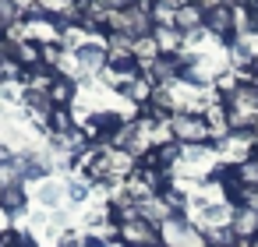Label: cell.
I'll return each instance as SVG.
<instances>
[{
	"label": "cell",
	"instance_id": "6",
	"mask_svg": "<svg viewBox=\"0 0 258 247\" xmlns=\"http://www.w3.org/2000/svg\"><path fill=\"white\" fill-rule=\"evenodd\" d=\"M71 57L82 67V74H103L106 71V43H82L78 50H71Z\"/></svg>",
	"mask_w": 258,
	"mask_h": 247
},
{
	"label": "cell",
	"instance_id": "9",
	"mask_svg": "<svg viewBox=\"0 0 258 247\" xmlns=\"http://www.w3.org/2000/svg\"><path fill=\"white\" fill-rule=\"evenodd\" d=\"M152 92H156V85H152V78H149V74H138L135 81H127V85L120 89V96H124L127 103H135V106H149Z\"/></svg>",
	"mask_w": 258,
	"mask_h": 247
},
{
	"label": "cell",
	"instance_id": "7",
	"mask_svg": "<svg viewBox=\"0 0 258 247\" xmlns=\"http://www.w3.org/2000/svg\"><path fill=\"white\" fill-rule=\"evenodd\" d=\"M25 205H29V194H25L22 180L0 184V208H4L8 215H25Z\"/></svg>",
	"mask_w": 258,
	"mask_h": 247
},
{
	"label": "cell",
	"instance_id": "11",
	"mask_svg": "<svg viewBox=\"0 0 258 247\" xmlns=\"http://www.w3.org/2000/svg\"><path fill=\"white\" fill-rule=\"evenodd\" d=\"M233 208L258 212V187H240V191H237V198H233Z\"/></svg>",
	"mask_w": 258,
	"mask_h": 247
},
{
	"label": "cell",
	"instance_id": "10",
	"mask_svg": "<svg viewBox=\"0 0 258 247\" xmlns=\"http://www.w3.org/2000/svg\"><path fill=\"white\" fill-rule=\"evenodd\" d=\"M36 198H39V205H43L46 212H53V208H57L64 198H68V187H64V184H57V180H43Z\"/></svg>",
	"mask_w": 258,
	"mask_h": 247
},
{
	"label": "cell",
	"instance_id": "5",
	"mask_svg": "<svg viewBox=\"0 0 258 247\" xmlns=\"http://www.w3.org/2000/svg\"><path fill=\"white\" fill-rule=\"evenodd\" d=\"M173 29L180 36H195L205 29V8H202V0H187V4H180L173 11Z\"/></svg>",
	"mask_w": 258,
	"mask_h": 247
},
{
	"label": "cell",
	"instance_id": "14",
	"mask_svg": "<svg viewBox=\"0 0 258 247\" xmlns=\"http://www.w3.org/2000/svg\"><path fill=\"white\" fill-rule=\"evenodd\" d=\"M15 159H18L15 148H11L8 141H0V166H15Z\"/></svg>",
	"mask_w": 258,
	"mask_h": 247
},
{
	"label": "cell",
	"instance_id": "13",
	"mask_svg": "<svg viewBox=\"0 0 258 247\" xmlns=\"http://www.w3.org/2000/svg\"><path fill=\"white\" fill-rule=\"evenodd\" d=\"M0 247H22V229H4V233H0Z\"/></svg>",
	"mask_w": 258,
	"mask_h": 247
},
{
	"label": "cell",
	"instance_id": "2",
	"mask_svg": "<svg viewBox=\"0 0 258 247\" xmlns=\"http://www.w3.org/2000/svg\"><path fill=\"white\" fill-rule=\"evenodd\" d=\"M202 8H205V32L230 46L237 39V8L233 4H216V0H202Z\"/></svg>",
	"mask_w": 258,
	"mask_h": 247
},
{
	"label": "cell",
	"instance_id": "3",
	"mask_svg": "<svg viewBox=\"0 0 258 247\" xmlns=\"http://www.w3.org/2000/svg\"><path fill=\"white\" fill-rule=\"evenodd\" d=\"M159 243L163 247H205V233L187 219H166L159 226Z\"/></svg>",
	"mask_w": 258,
	"mask_h": 247
},
{
	"label": "cell",
	"instance_id": "1",
	"mask_svg": "<svg viewBox=\"0 0 258 247\" xmlns=\"http://www.w3.org/2000/svg\"><path fill=\"white\" fill-rule=\"evenodd\" d=\"M170 138L177 145H209L212 127L202 113H173L170 117Z\"/></svg>",
	"mask_w": 258,
	"mask_h": 247
},
{
	"label": "cell",
	"instance_id": "8",
	"mask_svg": "<svg viewBox=\"0 0 258 247\" xmlns=\"http://www.w3.org/2000/svg\"><path fill=\"white\" fill-rule=\"evenodd\" d=\"M230 229H233L237 243H247V240H254V236H258V212H247V208H233Z\"/></svg>",
	"mask_w": 258,
	"mask_h": 247
},
{
	"label": "cell",
	"instance_id": "4",
	"mask_svg": "<svg viewBox=\"0 0 258 247\" xmlns=\"http://www.w3.org/2000/svg\"><path fill=\"white\" fill-rule=\"evenodd\" d=\"M117 236H120V247H163L159 243V226L145 222L142 215L120 222L117 226Z\"/></svg>",
	"mask_w": 258,
	"mask_h": 247
},
{
	"label": "cell",
	"instance_id": "15",
	"mask_svg": "<svg viewBox=\"0 0 258 247\" xmlns=\"http://www.w3.org/2000/svg\"><path fill=\"white\" fill-rule=\"evenodd\" d=\"M247 247H258V236H254V240H247Z\"/></svg>",
	"mask_w": 258,
	"mask_h": 247
},
{
	"label": "cell",
	"instance_id": "12",
	"mask_svg": "<svg viewBox=\"0 0 258 247\" xmlns=\"http://www.w3.org/2000/svg\"><path fill=\"white\" fill-rule=\"evenodd\" d=\"M68 198H71L75 205L89 201V184H85V180H71V184H68Z\"/></svg>",
	"mask_w": 258,
	"mask_h": 247
}]
</instances>
